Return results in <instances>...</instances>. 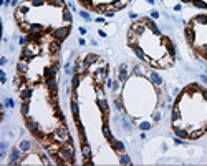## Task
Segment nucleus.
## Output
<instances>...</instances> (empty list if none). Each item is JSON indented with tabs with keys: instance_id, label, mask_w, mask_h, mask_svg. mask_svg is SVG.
Masks as SVG:
<instances>
[{
	"instance_id": "nucleus-1",
	"label": "nucleus",
	"mask_w": 207,
	"mask_h": 166,
	"mask_svg": "<svg viewBox=\"0 0 207 166\" xmlns=\"http://www.w3.org/2000/svg\"><path fill=\"white\" fill-rule=\"evenodd\" d=\"M68 33H70V27H68V25H65V27H60V28L53 30V32H51V35H53V38H55L56 42H60V43H61V42L68 37Z\"/></svg>"
},
{
	"instance_id": "nucleus-12",
	"label": "nucleus",
	"mask_w": 207,
	"mask_h": 166,
	"mask_svg": "<svg viewBox=\"0 0 207 166\" xmlns=\"http://www.w3.org/2000/svg\"><path fill=\"white\" fill-rule=\"evenodd\" d=\"M151 15H152V18H157V17H159V13H157V12H152Z\"/></svg>"
},
{
	"instance_id": "nucleus-10",
	"label": "nucleus",
	"mask_w": 207,
	"mask_h": 166,
	"mask_svg": "<svg viewBox=\"0 0 207 166\" xmlns=\"http://www.w3.org/2000/svg\"><path fill=\"white\" fill-rule=\"evenodd\" d=\"M159 120H161V113L156 111V113H154V121H159Z\"/></svg>"
},
{
	"instance_id": "nucleus-3",
	"label": "nucleus",
	"mask_w": 207,
	"mask_h": 166,
	"mask_svg": "<svg viewBox=\"0 0 207 166\" xmlns=\"http://www.w3.org/2000/svg\"><path fill=\"white\" fill-rule=\"evenodd\" d=\"M128 2H129V0H114V2H113L114 12H116V10H121V8H124V7L128 5Z\"/></svg>"
},
{
	"instance_id": "nucleus-4",
	"label": "nucleus",
	"mask_w": 207,
	"mask_h": 166,
	"mask_svg": "<svg viewBox=\"0 0 207 166\" xmlns=\"http://www.w3.org/2000/svg\"><path fill=\"white\" fill-rule=\"evenodd\" d=\"M20 151H22V149L20 148H13L12 149V156H10V158H12V161H10V163H18V156H20Z\"/></svg>"
},
{
	"instance_id": "nucleus-7",
	"label": "nucleus",
	"mask_w": 207,
	"mask_h": 166,
	"mask_svg": "<svg viewBox=\"0 0 207 166\" xmlns=\"http://www.w3.org/2000/svg\"><path fill=\"white\" fill-rule=\"evenodd\" d=\"M20 149L23 151V153H25V151H30V149H32V143H30V141H22Z\"/></svg>"
},
{
	"instance_id": "nucleus-6",
	"label": "nucleus",
	"mask_w": 207,
	"mask_h": 166,
	"mask_svg": "<svg viewBox=\"0 0 207 166\" xmlns=\"http://www.w3.org/2000/svg\"><path fill=\"white\" fill-rule=\"evenodd\" d=\"M81 149H83V156H85L86 159H89V158H91V149H89V146L85 143V145L81 146Z\"/></svg>"
},
{
	"instance_id": "nucleus-2",
	"label": "nucleus",
	"mask_w": 207,
	"mask_h": 166,
	"mask_svg": "<svg viewBox=\"0 0 207 166\" xmlns=\"http://www.w3.org/2000/svg\"><path fill=\"white\" fill-rule=\"evenodd\" d=\"M25 126L28 128V131L32 133V135H35V133L40 131V124H38V121L33 120V118H30V116H25Z\"/></svg>"
},
{
	"instance_id": "nucleus-8",
	"label": "nucleus",
	"mask_w": 207,
	"mask_h": 166,
	"mask_svg": "<svg viewBox=\"0 0 207 166\" xmlns=\"http://www.w3.org/2000/svg\"><path fill=\"white\" fill-rule=\"evenodd\" d=\"M192 4L195 5V7H201V8H206L207 5L204 4V2H201V0H192Z\"/></svg>"
},
{
	"instance_id": "nucleus-11",
	"label": "nucleus",
	"mask_w": 207,
	"mask_h": 166,
	"mask_svg": "<svg viewBox=\"0 0 207 166\" xmlns=\"http://www.w3.org/2000/svg\"><path fill=\"white\" fill-rule=\"evenodd\" d=\"M149 126H151L149 123H141V128H143V130H148Z\"/></svg>"
},
{
	"instance_id": "nucleus-9",
	"label": "nucleus",
	"mask_w": 207,
	"mask_h": 166,
	"mask_svg": "<svg viewBox=\"0 0 207 166\" xmlns=\"http://www.w3.org/2000/svg\"><path fill=\"white\" fill-rule=\"evenodd\" d=\"M121 163H124V165H129V163H131V161H129V158H128L124 153L121 154Z\"/></svg>"
},
{
	"instance_id": "nucleus-5",
	"label": "nucleus",
	"mask_w": 207,
	"mask_h": 166,
	"mask_svg": "<svg viewBox=\"0 0 207 166\" xmlns=\"http://www.w3.org/2000/svg\"><path fill=\"white\" fill-rule=\"evenodd\" d=\"M126 78H128V70H126V66L123 65L119 68V82H124Z\"/></svg>"
},
{
	"instance_id": "nucleus-13",
	"label": "nucleus",
	"mask_w": 207,
	"mask_h": 166,
	"mask_svg": "<svg viewBox=\"0 0 207 166\" xmlns=\"http://www.w3.org/2000/svg\"><path fill=\"white\" fill-rule=\"evenodd\" d=\"M181 2H190V0H181Z\"/></svg>"
}]
</instances>
